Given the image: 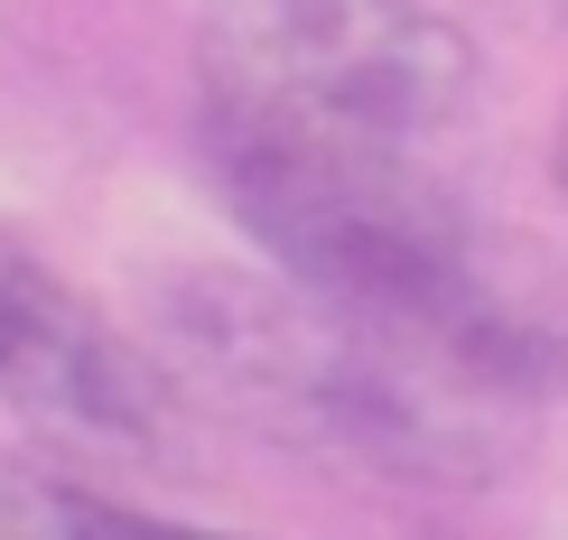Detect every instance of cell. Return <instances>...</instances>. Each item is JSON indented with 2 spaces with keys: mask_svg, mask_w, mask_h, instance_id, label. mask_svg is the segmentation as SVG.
<instances>
[{
  "mask_svg": "<svg viewBox=\"0 0 568 540\" xmlns=\"http://www.w3.org/2000/svg\"><path fill=\"white\" fill-rule=\"evenodd\" d=\"M0 540H224V531L150 522V512L93 495V485L38 476V466H0Z\"/></svg>",
  "mask_w": 568,
  "mask_h": 540,
  "instance_id": "5",
  "label": "cell"
},
{
  "mask_svg": "<svg viewBox=\"0 0 568 540\" xmlns=\"http://www.w3.org/2000/svg\"><path fill=\"white\" fill-rule=\"evenodd\" d=\"M0 401L57 438H103V448H150L169 429L159 373L10 243H0Z\"/></svg>",
  "mask_w": 568,
  "mask_h": 540,
  "instance_id": "4",
  "label": "cell"
},
{
  "mask_svg": "<svg viewBox=\"0 0 568 540\" xmlns=\"http://www.w3.org/2000/svg\"><path fill=\"white\" fill-rule=\"evenodd\" d=\"M205 112L429 140L476 93V47L429 0H215L196 29Z\"/></svg>",
  "mask_w": 568,
  "mask_h": 540,
  "instance_id": "3",
  "label": "cell"
},
{
  "mask_svg": "<svg viewBox=\"0 0 568 540\" xmlns=\"http://www.w3.org/2000/svg\"><path fill=\"white\" fill-rule=\"evenodd\" d=\"M140 317L196 391L290 448H336L429 485H476L523 448L531 355L504 317L392 326L252 271H159L140 289Z\"/></svg>",
  "mask_w": 568,
  "mask_h": 540,
  "instance_id": "1",
  "label": "cell"
},
{
  "mask_svg": "<svg viewBox=\"0 0 568 540\" xmlns=\"http://www.w3.org/2000/svg\"><path fill=\"white\" fill-rule=\"evenodd\" d=\"M550 177H559V196H568V112H559V140H550Z\"/></svg>",
  "mask_w": 568,
  "mask_h": 540,
  "instance_id": "6",
  "label": "cell"
},
{
  "mask_svg": "<svg viewBox=\"0 0 568 540\" xmlns=\"http://www.w3.org/2000/svg\"><path fill=\"white\" fill-rule=\"evenodd\" d=\"M224 205L252 243L298 271V289L392 326H485V289L466 262V215L419 169L410 140L262 122V112H205Z\"/></svg>",
  "mask_w": 568,
  "mask_h": 540,
  "instance_id": "2",
  "label": "cell"
}]
</instances>
